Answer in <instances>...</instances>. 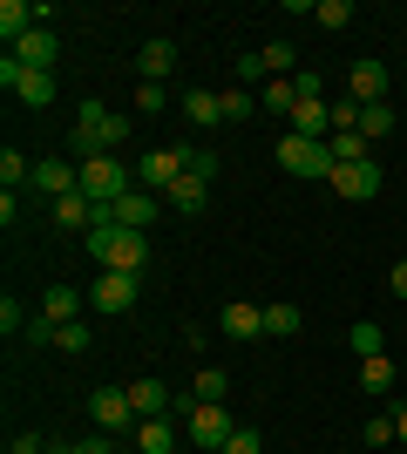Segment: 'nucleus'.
Wrapping results in <instances>:
<instances>
[{
    "label": "nucleus",
    "mask_w": 407,
    "mask_h": 454,
    "mask_svg": "<svg viewBox=\"0 0 407 454\" xmlns=\"http://www.w3.org/2000/svg\"><path fill=\"white\" fill-rule=\"evenodd\" d=\"M347 346L360 353V360H373V353H387V340H380V325H373V319H360V325H353V333H347Z\"/></svg>",
    "instance_id": "7c9ffc66"
},
{
    "label": "nucleus",
    "mask_w": 407,
    "mask_h": 454,
    "mask_svg": "<svg viewBox=\"0 0 407 454\" xmlns=\"http://www.w3.org/2000/svg\"><path fill=\"white\" fill-rule=\"evenodd\" d=\"M27 325H35V319H27V305H20L14 292H7V299H0V333L14 340V333H27Z\"/></svg>",
    "instance_id": "f704fd0d"
},
{
    "label": "nucleus",
    "mask_w": 407,
    "mask_h": 454,
    "mask_svg": "<svg viewBox=\"0 0 407 454\" xmlns=\"http://www.w3.org/2000/svg\"><path fill=\"white\" fill-rule=\"evenodd\" d=\"M312 20H319L326 35H340V27H353V0H319V7H312Z\"/></svg>",
    "instance_id": "c756f323"
},
{
    "label": "nucleus",
    "mask_w": 407,
    "mask_h": 454,
    "mask_svg": "<svg viewBox=\"0 0 407 454\" xmlns=\"http://www.w3.org/2000/svg\"><path fill=\"white\" fill-rule=\"evenodd\" d=\"M326 150H333V170H347V163H373V143L360 129H333Z\"/></svg>",
    "instance_id": "6ab92c4d"
},
{
    "label": "nucleus",
    "mask_w": 407,
    "mask_h": 454,
    "mask_svg": "<svg viewBox=\"0 0 407 454\" xmlns=\"http://www.w3.org/2000/svg\"><path fill=\"white\" fill-rule=\"evenodd\" d=\"M82 245H89V258H96L102 271H136V278H143V265H150V238H143V231H122V224H96Z\"/></svg>",
    "instance_id": "f03ea898"
},
{
    "label": "nucleus",
    "mask_w": 407,
    "mask_h": 454,
    "mask_svg": "<svg viewBox=\"0 0 407 454\" xmlns=\"http://www.w3.org/2000/svg\"><path fill=\"white\" fill-rule=\"evenodd\" d=\"M170 448H176L170 414H163V420H136V454H170Z\"/></svg>",
    "instance_id": "412c9836"
},
{
    "label": "nucleus",
    "mask_w": 407,
    "mask_h": 454,
    "mask_svg": "<svg viewBox=\"0 0 407 454\" xmlns=\"http://www.w3.org/2000/svg\"><path fill=\"white\" fill-rule=\"evenodd\" d=\"M122 136H129V122L122 115H109L102 102H82L75 109V129H68V150L82 156V163H96V156H116Z\"/></svg>",
    "instance_id": "f257e3e1"
},
{
    "label": "nucleus",
    "mask_w": 407,
    "mask_h": 454,
    "mask_svg": "<svg viewBox=\"0 0 407 454\" xmlns=\"http://www.w3.org/2000/svg\"><path fill=\"white\" fill-rule=\"evenodd\" d=\"M191 400H217V407H224V400H231V373H224V366H197Z\"/></svg>",
    "instance_id": "b1692460"
},
{
    "label": "nucleus",
    "mask_w": 407,
    "mask_h": 454,
    "mask_svg": "<svg viewBox=\"0 0 407 454\" xmlns=\"http://www.w3.org/2000/svg\"><path fill=\"white\" fill-rule=\"evenodd\" d=\"M0 184H7V190H14V184H35V163H27L20 150H7V156H0Z\"/></svg>",
    "instance_id": "72a5a7b5"
},
{
    "label": "nucleus",
    "mask_w": 407,
    "mask_h": 454,
    "mask_svg": "<svg viewBox=\"0 0 407 454\" xmlns=\"http://www.w3.org/2000/svg\"><path fill=\"white\" fill-rule=\"evenodd\" d=\"M299 325H306V312H299V305H292V299L265 305V340H292Z\"/></svg>",
    "instance_id": "5701e85b"
},
{
    "label": "nucleus",
    "mask_w": 407,
    "mask_h": 454,
    "mask_svg": "<svg viewBox=\"0 0 407 454\" xmlns=\"http://www.w3.org/2000/svg\"><path fill=\"white\" fill-rule=\"evenodd\" d=\"M129 400H136V420H163L176 394H170V387H163L156 373H143V380H129Z\"/></svg>",
    "instance_id": "2eb2a0df"
},
{
    "label": "nucleus",
    "mask_w": 407,
    "mask_h": 454,
    "mask_svg": "<svg viewBox=\"0 0 407 454\" xmlns=\"http://www.w3.org/2000/svg\"><path fill=\"white\" fill-rule=\"evenodd\" d=\"M360 434H367V448H387V441H394V414H373Z\"/></svg>",
    "instance_id": "4c0bfd02"
},
{
    "label": "nucleus",
    "mask_w": 407,
    "mask_h": 454,
    "mask_svg": "<svg viewBox=\"0 0 407 454\" xmlns=\"http://www.w3.org/2000/svg\"><path fill=\"white\" fill-rule=\"evenodd\" d=\"M360 136H367V143L394 136V102H367V115H360Z\"/></svg>",
    "instance_id": "bb28decb"
},
{
    "label": "nucleus",
    "mask_w": 407,
    "mask_h": 454,
    "mask_svg": "<svg viewBox=\"0 0 407 454\" xmlns=\"http://www.w3.org/2000/svg\"><path fill=\"white\" fill-rule=\"evenodd\" d=\"M35 190L55 204V197H68V190H82V163H61V156H41L35 163Z\"/></svg>",
    "instance_id": "ddd939ff"
},
{
    "label": "nucleus",
    "mask_w": 407,
    "mask_h": 454,
    "mask_svg": "<svg viewBox=\"0 0 407 454\" xmlns=\"http://www.w3.org/2000/svg\"><path fill=\"white\" fill-rule=\"evenodd\" d=\"M156 217H163V197H156V190H129V197L109 204V224H122V231H150Z\"/></svg>",
    "instance_id": "1a4fd4ad"
},
{
    "label": "nucleus",
    "mask_w": 407,
    "mask_h": 454,
    "mask_svg": "<svg viewBox=\"0 0 407 454\" xmlns=\"http://www.w3.org/2000/svg\"><path fill=\"white\" fill-rule=\"evenodd\" d=\"M360 387H367V394H394V360H387V353L360 360Z\"/></svg>",
    "instance_id": "a878e982"
},
{
    "label": "nucleus",
    "mask_w": 407,
    "mask_h": 454,
    "mask_svg": "<svg viewBox=\"0 0 407 454\" xmlns=\"http://www.w3.org/2000/svg\"><path fill=\"white\" fill-rule=\"evenodd\" d=\"M380 163H347V170H333V190L347 197V204H367V197H380Z\"/></svg>",
    "instance_id": "9b49d317"
},
{
    "label": "nucleus",
    "mask_w": 407,
    "mask_h": 454,
    "mask_svg": "<svg viewBox=\"0 0 407 454\" xmlns=\"http://www.w3.org/2000/svg\"><path fill=\"white\" fill-rule=\"evenodd\" d=\"M231 82H238V89H252V95H258L271 75H265V61H258V55H238V61H231Z\"/></svg>",
    "instance_id": "473e14b6"
},
{
    "label": "nucleus",
    "mask_w": 407,
    "mask_h": 454,
    "mask_svg": "<svg viewBox=\"0 0 407 454\" xmlns=\"http://www.w3.org/2000/svg\"><path fill=\"white\" fill-rule=\"evenodd\" d=\"M258 109H271L278 122H292V109H299V82H265V89H258Z\"/></svg>",
    "instance_id": "4be33fe9"
},
{
    "label": "nucleus",
    "mask_w": 407,
    "mask_h": 454,
    "mask_svg": "<svg viewBox=\"0 0 407 454\" xmlns=\"http://www.w3.org/2000/svg\"><path fill=\"white\" fill-rule=\"evenodd\" d=\"M394 441H401V448H407V407H401V414H394Z\"/></svg>",
    "instance_id": "79ce46f5"
},
{
    "label": "nucleus",
    "mask_w": 407,
    "mask_h": 454,
    "mask_svg": "<svg viewBox=\"0 0 407 454\" xmlns=\"http://www.w3.org/2000/svg\"><path fill=\"white\" fill-rule=\"evenodd\" d=\"M170 109V82H136V115H163Z\"/></svg>",
    "instance_id": "c85d7f7f"
},
{
    "label": "nucleus",
    "mask_w": 407,
    "mask_h": 454,
    "mask_svg": "<svg viewBox=\"0 0 407 454\" xmlns=\"http://www.w3.org/2000/svg\"><path fill=\"white\" fill-rule=\"evenodd\" d=\"M387 61H373V55H360L347 68V95H360V102H387Z\"/></svg>",
    "instance_id": "f8f14e48"
},
{
    "label": "nucleus",
    "mask_w": 407,
    "mask_h": 454,
    "mask_svg": "<svg viewBox=\"0 0 407 454\" xmlns=\"http://www.w3.org/2000/svg\"><path fill=\"white\" fill-rule=\"evenodd\" d=\"M48 454H75V441H61V448H48Z\"/></svg>",
    "instance_id": "37998d69"
},
{
    "label": "nucleus",
    "mask_w": 407,
    "mask_h": 454,
    "mask_svg": "<svg viewBox=\"0 0 407 454\" xmlns=\"http://www.w3.org/2000/svg\"><path fill=\"white\" fill-rule=\"evenodd\" d=\"M136 190V170L129 163H122V156H96V163H82V197H89V204H116V197H129Z\"/></svg>",
    "instance_id": "20e7f679"
},
{
    "label": "nucleus",
    "mask_w": 407,
    "mask_h": 454,
    "mask_svg": "<svg viewBox=\"0 0 407 454\" xmlns=\"http://www.w3.org/2000/svg\"><path fill=\"white\" fill-rule=\"evenodd\" d=\"M163 204H170L176 217H197V210L211 204V184H204V176H184V184H176L170 197H163Z\"/></svg>",
    "instance_id": "aec40b11"
},
{
    "label": "nucleus",
    "mask_w": 407,
    "mask_h": 454,
    "mask_svg": "<svg viewBox=\"0 0 407 454\" xmlns=\"http://www.w3.org/2000/svg\"><path fill=\"white\" fill-rule=\"evenodd\" d=\"M55 346H61V353H89V325H55Z\"/></svg>",
    "instance_id": "c9c22d12"
},
{
    "label": "nucleus",
    "mask_w": 407,
    "mask_h": 454,
    "mask_svg": "<svg viewBox=\"0 0 407 454\" xmlns=\"http://www.w3.org/2000/svg\"><path fill=\"white\" fill-rule=\"evenodd\" d=\"M7 55L20 61V68H41V75H55V55H61V35L55 27H35V35H20Z\"/></svg>",
    "instance_id": "9d476101"
},
{
    "label": "nucleus",
    "mask_w": 407,
    "mask_h": 454,
    "mask_svg": "<svg viewBox=\"0 0 407 454\" xmlns=\"http://www.w3.org/2000/svg\"><path fill=\"white\" fill-rule=\"evenodd\" d=\"M75 454H116V434H89V441H75Z\"/></svg>",
    "instance_id": "58836bf2"
},
{
    "label": "nucleus",
    "mask_w": 407,
    "mask_h": 454,
    "mask_svg": "<svg viewBox=\"0 0 407 454\" xmlns=\"http://www.w3.org/2000/svg\"><path fill=\"white\" fill-rule=\"evenodd\" d=\"M217 102H224V122H245V115L258 109V95H252V89H238V82H231V89H217Z\"/></svg>",
    "instance_id": "2f4dec72"
},
{
    "label": "nucleus",
    "mask_w": 407,
    "mask_h": 454,
    "mask_svg": "<svg viewBox=\"0 0 407 454\" xmlns=\"http://www.w3.org/2000/svg\"><path fill=\"white\" fill-rule=\"evenodd\" d=\"M136 75L143 82H163V75H176V41H143V48H136Z\"/></svg>",
    "instance_id": "dca6fc26"
},
{
    "label": "nucleus",
    "mask_w": 407,
    "mask_h": 454,
    "mask_svg": "<svg viewBox=\"0 0 407 454\" xmlns=\"http://www.w3.org/2000/svg\"><path fill=\"white\" fill-rule=\"evenodd\" d=\"M136 292H143V285H136V271H102V278L89 285V305H96V312H109V319H122V312L136 305Z\"/></svg>",
    "instance_id": "6e6552de"
},
{
    "label": "nucleus",
    "mask_w": 407,
    "mask_h": 454,
    "mask_svg": "<svg viewBox=\"0 0 407 454\" xmlns=\"http://www.w3.org/2000/svg\"><path fill=\"white\" fill-rule=\"evenodd\" d=\"M387 292H394V299H407V258H394V271H387Z\"/></svg>",
    "instance_id": "a19ab883"
},
{
    "label": "nucleus",
    "mask_w": 407,
    "mask_h": 454,
    "mask_svg": "<svg viewBox=\"0 0 407 454\" xmlns=\"http://www.w3.org/2000/svg\"><path fill=\"white\" fill-rule=\"evenodd\" d=\"M258 61H265V75H271V82H292V68H299V48H292V41H265V48H258Z\"/></svg>",
    "instance_id": "393cba45"
},
{
    "label": "nucleus",
    "mask_w": 407,
    "mask_h": 454,
    "mask_svg": "<svg viewBox=\"0 0 407 454\" xmlns=\"http://www.w3.org/2000/svg\"><path fill=\"white\" fill-rule=\"evenodd\" d=\"M278 170L286 176H326L333 184V150L326 143H306V136H278Z\"/></svg>",
    "instance_id": "423d86ee"
},
{
    "label": "nucleus",
    "mask_w": 407,
    "mask_h": 454,
    "mask_svg": "<svg viewBox=\"0 0 407 454\" xmlns=\"http://www.w3.org/2000/svg\"><path fill=\"white\" fill-rule=\"evenodd\" d=\"M82 305H89V292H75V285H55V292H41V312H35V319H48V325H75V319H82Z\"/></svg>",
    "instance_id": "4468645a"
},
{
    "label": "nucleus",
    "mask_w": 407,
    "mask_h": 454,
    "mask_svg": "<svg viewBox=\"0 0 407 454\" xmlns=\"http://www.w3.org/2000/svg\"><path fill=\"white\" fill-rule=\"evenodd\" d=\"M89 420H96V434H136L129 387H96V394H89Z\"/></svg>",
    "instance_id": "39448f33"
},
{
    "label": "nucleus",
    "mask_w": 407,
    "mask_h": 454,
    "mask_svg": "<svg viewBox=\"0 0 407 454\" xmlns=\"http://www.w3.org/2000/svg\"><path fill=\"white\" fill-rule=\"evenodd\" d=\"M184 122H191V129H217V122H224L217 89H184Z\"/></svg>",
    "instance_id": "a211bd4d"
},
{
    "label": "nucleus",
    "mask_w": 407,
    "mask_h": 454,
    "mask_svg": "<svg viewBox=\"0 0 407 454\" xmlns=\"http://www.w3.org/2000/svg\"><path fill=\"white\" fill-rule=\"evenodd\" d=\"M224 454H265V441H258V427H231V441H224Z\"/></svg>",
    "instance_id": "e433bc0d"
},
{
    "label": "nucleus",
    "mask_w": 407,
    "mask_h": 454,
    "mask_svg": "<svg viewBox=\"0 0 407 454\" xmlns=\"http://www.w3.org/2000/svg\"><path fill=\"white\" fill-rule=\"evenodd\" d=\"M191 170H197V150H191V143H176V150H143V156H136V184L156 190V197H170Z\"/></svg>",
    "instance_id": "7ed1b4c3"
},
{
    "label": "nucleus",
    "mask_w": 407,
    "mask_h": 454,
    "mask_svg": "<svg viewBox=\"0 0 407 454\" xmlns=\"http://www.w3.org/2000/svg\"><path fill=\"white\" fill-rule=\"evenodd\" d=\"M184 434H191L197 448L224 454V441H231V407H217V400H197L191 414H184Z\"/></svg>",
    "instance_id": "0eeeda50"
},
{
    "label": "nucleus",
    "mask_w": 407,
    "mask_h": 454,
    "mask_svg": "<svg viewBox=\"0 0 407 454\" xmlns=\"http://www.w3.org/2000/svg\"><path fill=\"white\" fill-rule=\"evenodd\" d=\"M326 109H333V129H360V115H367V102L340 89V95H333V102H326Z\"/></svg>",
    "instance_id": "cd10ccee"
},
{
    "label": "nucleus",
    "mask_w": 407,
    "mask_h": 454,
    "mask_svg": "<svg viewBox=\"0 0 407 454\" xmlns=\"http://www.w3.org/2000/svg\"><path fill=\"white\" fill-rule=\"evenodd\" d=\"M224 333H231V340H265V305L231 299L224 305Z\"/></svg>",
    "instance_id": "f3484780"
},
{
    "label": "nucleus",
    "mask_w": 407,
    "mask_h": 454,
    "mask_svg": "<svg viewBox=\"0 0 407 454\" xmlns=\"http://www.w3.org/2000/svg\"><path fill=\"white\" fill-rule=\"evenodd\" d=\"M7 454H48V441H41V434H14V441H7Z\"/></svg>",
    "instance_id": "ea45409f"
}]
</instances>
